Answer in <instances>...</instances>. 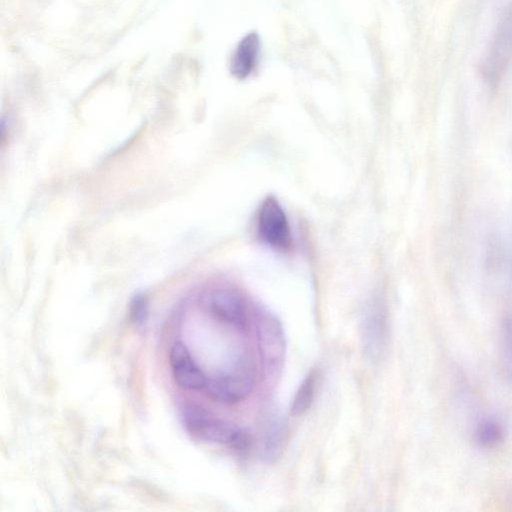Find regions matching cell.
<instances>
[{
    "mask_svg": "<svg viewBox=\"0 0 512 512\" xmlns=\"http://www.w3.org/2000/svg\"><path fill=\"white\" fill-rule=\"evenodd\" d=\"M363 344L365 353L372 360L383 353L388 339V323L385 308L379 302L372 303L363 319Z\"/></svg>",
    "mask_w": 512,
    "mask_h": 512,
    "instance_id": "cell-7",
    "label": "cell"
},
{
    "mask_svg": "<svg viewBox=\"0 0 512 512\" xmlns=\"http://www.w3.org/2000/svg\"><path fill=\"white\" fill-rule=\"evenodd\" d=\"M317 384V373L311 371L302 381L293 398L290 413L292 416L303 415L311 406Z\"/></svg>",
    "mask_w": 512,
    "mask_h": 512,
    "instance_id": "cell-12",
    "label": "cell"
},
{
    "mask_svg": "<svg viewBox=\"0 0 512 512\" xmlns=\"http://www.w3.org/2000/svg\"><path fill=\"white\" fill-rule=\"evenodd\" d=\"M255 331L263 371L266 376H277L283 368L286 354L282 324L271 312L257 308Z\"/></svg>",
    "mask_w": 512,
    "mask_h": 512,
    "instance_id": "cell-2",
    "label": "cell"
},
{
    "mask_svg": "<svg viewBox=\"0 0 512 512\" xmlns=\"http://www.w3.org/2000/svg\"><path fill=\"white\" fill-rule=\"evenodd\" d=\"M512 62V1L502 15L483 61L484 79L496 85Z\"/></svg>",
    "mask_w": 512,
    "mask_h": 512,
    "instance_id": "cell-4",
    "label": "cell"
},
{
    "mask_svg": "<svg viewBox=\"0 0 512 512\" xmlns=\"http://www.w3.org/2000/svg\"><path fill=\"white\" fill-rule=\"evenodd\" d=\"M473 435L479 447L493 449L504 441L505 429L498 419L491 416L484 417L476 423Z\"/></svg>",
    "mask_w": 512,
    "mask_h": 512,
    "instance_id": "cell-10",
    "label": "cell"
},
{
    "mask_svg": "<svg viewBox=\"0 0 512 512\" xmlns=\"http://www.w3.org/2000/svg\"><path fill=\"white\" fill-rule=\"evenodd\" d=\"M287 438V426L281 418L271 421L265 431L262 443V455L266 461H274L282 452Z\"/></svg>",
    "mask_w": 512,
    "mask_h": 512,
    "instance_id": "cell-11",
    "label": "cell"
},
{
    "mask_svg": "<svg viewBox=\"0 0 512 512\" xmlns=\"http://www.w3.org/2000/svg\"><path fill=\"white\" fill-rule=\"evenodd\" d=\"M182 420L188 433L201 441L229 444L235 449L249 447L250 436L235 425L216 417L202 407L189 405L183 409Z\"/></svg>",
    "mask_w": 512,
    "mask_h": 512,
    "instance_id": "cell-1",
    "label": "cell"
},
{
    "mask_svg": "<svg viewBox=\"0 0 512 512\" xmlns=\"http://www.w3.org/2000/svg\"><path fill=\"white\" fill-rule=\"evenodd\" d=\"M147 305L143 299H136L131 306L130 318L135 326H143L147 320Z\"/></svg>",
    "mask_w": 512,
    "mask_h": 512,
    "instance_id": "cell-14",
    "label": "cell"
},
{
    "mask_svg": "<svg viewBox=\"0 0 512 512\" xmlns=\"http://www.w3.org/2000/svg\"><path fill=\"white\" fill-rule=\"evenodd\" d=\"M201 302L218 320L238 329L248 323L247 306L242 294L229 286H217L205 292Z\"/></svg>",
    "mask_w": 512,
    "mask_h": 512,
    "instance_id": "cell-5",
    "label": "cell"
},
{
    "mask_svg": "<svg viewBox=\"0 0 512 512\" xmlns=\"http://www.w3.org/2000/svg\"><path fill=\"white\" fill-rule=\"evenodd\" d=\"M257 231L269 246L285 250L291 245V230L285 211L273 197H267L260 205L257 215Z\"/></svg>",
    "mask_w": 512,
    "mask_h": 512,
    "instance_id": "cell-6",
    "label": "cell"
},
{
    "mask_svg": "<svg viewBox=\"0 0 512 512\" xmlns=\"http://www.w3.org/2000/svg\"><path fill=\"white\" fill-rule=\"evenodd\" d=\"M260 51L259 37L255 33L245 36L238 44L232 55L230 70L239 78L247 77L255 68Z\"/></svg>",
    "mask_w": 512,
    "mask_h": 512,
    "instance_id": "cell-9",
    "label": "cell"
},
{
    "mask_svg": "<svg viewBox=\"0 0 512 512\" xmlns=\"http://www.w3.org/2000/svg\"><path fill=\"white\" fill-rule=\"evenodd\" d=\"M256 371L249 358L241 357L228 371L207 379L205 388L210 398L232 404L245 399L253 390Z\"/></svg>",
    "mask_w": 512,
    "mask_h": 512,
    "instance_id": "cell-3",
    "label": "cell"
},
{
    "mask_svg": "<svg viewBox=\"0 0 512 512\" xmlns=\"http://www.w3.org/2000/svg\"><path fill=\"white\" fill-rule=\"evenodd\" d=\"M173 377L177 385L186 390L205 388L207 379L182 342H175L169 353Z\"/></svg>",
    "mask_w": 512,
    "mask_h": 512,
    "instance_id": "cell-8",
    "label": "cell"
},
{
    "mask_svg": "<svg viewBox=\"0 0 512 512\" xmlns=\"http://www.w3.org/2000/svg\"><path fill=\"white\" fill-rule=\"evenodd\" d=\"M500 344L504 368L512 380V316H507L502 321Z\"/></svg>",
    "mask_w": 512,
    "mask_h": 512,
    "instance_id": "cell-13",
    "label": "cell"
}]
</instances>
